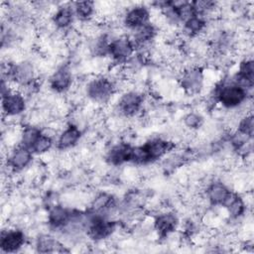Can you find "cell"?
I'll list each match as a JSON object with an SVG mask.
<instances>
[{"instance_id": "obj_7", "label": "cell", "mask_w": 254, "mask_h": 254, "mask_svg": "<svg viewBox=\"0 0 254 254\" xmlns=\"http://www.w3.org/2000/svg\"><path fill=\"white\" fill-rule=\"evenodd\" d=\"M10 76L19 85H29L34 79L33 64L29 62H22L13 65Z\"/></svg>"}, {"instance_id": "obj_11", "label": "cell", "mask_w": 254, "mask_h": 254, "mask_svg": "<svg viewBox=\"0 0 254 254\" xmlns=\"http://www.w3.org/2000/svg\"><path fill=\"white\" fill-rule=\"evenodd\" d=\"M24 243V235L19 230H11L2 234L1 248L6 252H13L19 249Z\"/></svg>"}, {"instance_id": "obj_27", "label": "cell", "mask_w": 254, "mask_h": 254, "mask_svg": "<svg viewBox=\"0 0 254 254\" xmlns=\"http://www.w3.org/2000/svg\"><path fill=\"white\" fill-rule=\"evenodd\" d=\"M238 74L241 75L242 77H245V78L253 81V77H254L253 62L251 60H246V61L242 62L240 64Z\"/></svg>"}, {"instance_id": "obj_19", "label": "cell", "mask_w": 254, "mask_h": 254, "mask_svg": "<svg viewBox=\"0 0 254 254\" xmlns=\"http://www.w3.org/2000/svg\"><path fill=\"white\" fill-rule=\"evenodd\" d=\"M156 34L155 27L150 23L143 25L137 29H135L134 33V41L138 45H145L151 42Z\"/></svg>"}, {"instance_id": "obj_20", "label": "cell", "mask_w": 254, "mask_h": 254, "mask_svg": "<svg viewBox=\"0 0 254 254\" xmlns=\"http://www.w3.org/2000/svg\"><path fill=\"white\" fill-rule=\"evenodd\" d=\"M42 135L41 130L34 126L26 127L21 135V143L22 146L27 148H32L35 142L38 140V138Z\"/></svg>"}, {"instance_id": "obj_21", "label": "cell", "mask_w": 254, "mask_h": 254, "mask_svg": "<svg viewBox=\"0 0 254 254\" xmlns=\"http://www.w3.org/2000/svg\"><path fill=\"white\" fill-rule=\"evenodd\" d=\"M74 12L80 20L89 19L94 12V3L91 1H80L74 3Z\"/></svg>"}, {"instance_id": "obj_26", "label": "cell", "mask_w": 254, "mask_h": 254, "mask_svg": "<svg viewBox=\"0 0 254 254\" xmlns=\"http://www.w3.org/2000/svg\"><path fill=\"white\" fill-rule=\"evenodd\" d=\"M253 129H254V121H253V116L252 114H246L242 120L239 123L238 131L243 132L249 136L252 137L253 134Z\"/></svg>"}, {"instance_id": "obj_10", "label": "cell", "mask_w": 254, "mask_h": 254, "mask_svg": "<svg viewBox=\"0 0 254 254\" xmlns=\"http://www.w3.org/2000/svg\"><path fill=\"white\" fill-rule=\"evenodd\" d=\"M202 73L197 67H190L184 71L182 76V85L190 92H195L201 87Z\"/></svg>"}, {"instance_id": "obj_2", "label": "cell", "mask_w": 254, "mask_h": 254, "mask_svg": "<svg viewBox=\"0 0 254 254\" xmlns=\"http://www.w3.org/2000/svg\"><path fill=\"white\" fill-rule=\"evenodd\" d=\"M112 82L104 77L93 79L87 86V95L94 101L103 102L110 98L113 93Z\"/></svg>"}, {"instance_id": "obj_23", "label": "cell", "mask_w": 254, "mask_h": 254, "mask_svg": "<svg viewBox=\"0 0 254 254\" xmlns=\"http://www.w3.org/2000/svg\"><path fill=\"white\" fill-rule=\"evenodd\" d=\"M204 27H205V21L203 20V18L196 15L192 16L191 18H190L188 21L185 22V29L190 35H196L202 32Z\"/></svg>"}, {"instance_id": "obj_14", "label": "cell", "mask_w": 254, "mask_h": 254, "mask_svg": "<svg viewBox=\"0 0 254 254\" xmlns=\"http://www.w3.org/2000/svg\"><path fill=\"white\" fill-rule=\"evenodd\" d=\"M150 161L164 156L170 150V143L163 139H153L144 145Z\"/></svg>"}, {"instance_id": "obj_4", "label": "cell", "mask_w": 254, "mask_h": 254, "mask_svg": "<svg viewBox=\"0 0 254 254\" xmlns=\"http://www.w3.org/2000/svg\"><path fill=\"white\" fill-rule=\"evenodd\" d=\"M142 102L141 94L135 91H128L119 100V111L126 116H133L140 110Z\"/></svg>"}, {"instance_id": "obj_1", "label": "cell", "mask_w": 254, "mask_h": 254, "mask_svg": "<svg viewBox=\"0 0 254 254\" xmlns=\"http://www.w3.org/2000/svg\"><path fill=\"white\" fill-rule=\"evenodd\" d=\"M247 97V91L236 85L235 83L226 84L221 87L218 92V99L228 108H233L240 105Z\"/></svg>"}, {"instance_id": "obj_18", "label": "cell", "mask_w": 254, "mask_h": 254, "mask_svg": "<svg viewBox=\"0 0 254 254\" xmlns=\"http://www.w3.org/2000/svg\"><path fill=\"white\" fill-rule=\"evenodd\" d=\"M70 214L71 213H69L65 208L56 205L51 209L49 213V221L52 225L56 227L64 226L66 225V223L68 222Z\"/></svg>"}, {"instance_id": "obj_13", "label": "cell", "mask_w": 254, "mask_h": 254, "mask_svg": "<svg viewBox=\"0 0 254 254\" xmlns=\"http://www.w3.org/2000/svg\"><path fill=\"white\" fill-rule=\"evenodd\" d=\"M206 191L209 201L213 204H224L231 193L221 183H212Z\"/></svg>"}, {"instance_id": "obj_9", "label": "cell", "mask_w": 254, "mask_h": 254, "mask_svg": "<svg viewBox=\"0 0 254 254\" xmlns=\"http://www.w3.org/2000/svg\"><path fill=\"white\" fill-rule=\"evenodd\" d=\"M50 83H51V87L59 92H63L68 89V87L71 84V73L69 69L66 66L60 67L51 76Z\"/></svg>"}, {"instance_id": "obj_17", "label": "cell", "mask_w": 254, "mask_h": 254, "mask_svg": "<svg viewBox=\"0 0 254 254\" xmlns=\"http://www.w3.org/2000/svg\"><path fill=\"white\" fill-rule=\"evenodd\" d=\"M73 20V10L69 6L60 8L53 17L54 24L60 29L67 28Z\"/></svg>"}, {"instance_id": "obj_22", "label": "cell", "mask_w": 254, "mask_h": 254, "mask_svg": "<svg viewBox=\"0 0 254 254\" xmlns=\"http://www.w3.org/2000/svg\"><path fill=\"white\" fill-rule=\"evenodd\" d=\"M112 205V196L108 193L102 192L95 196L91 203V209L95 212H101L108 208H110Z\"/></svg>"}, {"instance_id": "obj_28", "label": "cell", "mask_w": 254, "mask_h": 254, "mask_svg": "<svg viewBox=\"0 0 254 254\" xmlns=\"http://www.w3.org/2000/svg\"><path fill=\"white\" fill-rule=\"evenodd\" d=\"M202 123V118L200 115L196 114V113H189L188 115H186L185 117V124L190 128V129H196L198 128Z\"/></svg>"}, {"instance_id": "obj_15", "label": "cell", "mask_w": 254, "mask_h": 254, "mask_svg": "<svg viewBox=\"0 0 254 254\" xmlns=\"http://www.w3.org/2000/svg\"><path fill=\"white\" fill-rule=\"evenodd\" d=\"M178 219L173 213H163L155 220L156 230L161 235H168L176 228Z\"/></svg>"}, {"instance_id": "obj_12", "label": "cell", "mask_w": 254, "mask_h": 254, "mask_svg": "<svg viewBox=\"0 0 254 254\" xmlns=\"http://www.w3.org/2000/svg\"><path fill=\"white\" fill-rule=\"evenodd\" d=\"M31 159L32 154L29 148L21 146L13 151L10 156L9 164L15 170H22L31 162Z\"/></svg>"}, {"instance_id": "obj_24", "label": "cell", "mask_w": 254, "mask_h": 254, "mask_svg": "<svg viewBox=\"0 0 254 254\" xmlns=\"http://www.w3.org/2000/svg\"><path fill=\"white\" fill-rule=\"evenodd\" d=\"M61 245L59 244V242L54 239L51 236L48 235H43L39 238L38 240V250L40 252H55V251H60L58 249V247H60Z\"/></svg>"}, {"instance_id": "obj_6", "label": "cell", "mask_w": 254, "mask_h": 254, "mask_svg": "<svg viewBox=\"0 0 254 254\" xmlns=\"http://www.w3.org/2000/svg\"><path fill=\"white\" fill-rule=\"evenodd\" d=\"M150 13L144 6H135L129 9L125 15V24L131 29H137L149 23Z\"/></svg>"}, {"instance_id": "obj_5", "label": "cell", "mask_w": 254, "mask_h": 254, "mask_svg": "<svg viewBox=\"0 0 254 254\" xmlns=\"http://www.w3.org/2000/svg\"><path fill=\"white\" fill-rule=\"evenodd\" d=\"M134 52V44L127 38H118L109 45V54L117 61L127 60Z\"/></svg>"}, {"instance_id": "obj_16", "label": "cell", "mask_w": 254, "mask_h": 254, "mask_svg": "<svg viewBox=\"0 0 254 254\" xmlns=\"http://www.w3.org/2000/svg\"><path fill=\"white\" fill-rule=\"evenodd\" d=\"M80 131L76 126L67 127L60 136L58 146L60 149H67L72 147L79 139Z\"/></svg>"}, {"instance_id": "obj_8", "label": "cell", "mask_w": 254, "mask_h": 254, "mask_svg": "<svg viewBox=\"0 0 254 254\" xmlns=\"http://www.w3.org/2000/svg\"><path fill=\"white\" fill-rule=\"evenodd\" d=\"M114 229V224L111 221H107L102 218H95L90 220L88 226L89 235L95 240H101L111 234Z\"/></svg>"}, {"instance_id": "obj_3", "label": "cell", "mask_w": 254, "mask_h": 254, "mask_svg": "<svg viewBox=\"0 0 254 254\" xmlns=\"http://www.w3.org/2000/svg\"><path fill=\"white\" fill-rule=\"evenodd\" d=\"M3 111L10 116H15L22 113L25 109L24 96L18 92L10 90L7 94L2 95Z\"/></svg>"}, {"instance_id": "obj_25", "label": "cell", "mask_w": 254, "mask_h": 254, "mask_svg": "<svg viewBox=\"0 0 254 254\" xmlns=\"http://www.w3.org/2000/svg\"><path fill=\"white\" fill-rule=\"evenodd\" d=\"M53 145V140L50 136L42 134L32 147L33 152L36 154H44L48 152Z\"/></svg>"}]
</instances>
